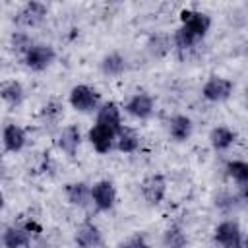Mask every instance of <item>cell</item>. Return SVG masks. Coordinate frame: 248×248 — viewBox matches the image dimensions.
Returning a JSON list of instances; mask_svg holds the SVG:
<instances>
[{
	"mask_svg": "<svg viewBox=\"0 0 248 248\" xmlns=\"http://www.w3.org/2000/svg\"><path fill=\"white\" fill-rule=\"evenodd\" d=\"M180 27L174 31L172 35V43L176 48L186 50L192 48L196 43H200L209 27H211V17L205 12H198V10H182L180 12Z\"/></svg>",
	"mask_w": 248,
	"mask_h": 248,
	"instance_id": "1",
	"label": "cell"
},
{
	"mask_svg": "<svg viewBox=\"0 0 248 248\" xmlns=\"http://www.w3.org/2000/svg\"><path fill=\"white\" fill-rule=\"evenodd\" d=\"M213 240L221 248H246L244 234L236 219H225L221 221L213 231Z\"/></svg>",
	"mask_w": 248,
	"mask_h": 248,
	"instance_id": "2",
	"label": "cell"
},
{
	"mask_svg": "<svg viewBox=\"0 0 248 248\" xmlns=\"http://www.w3.org/2000/svg\"><path fill=\"white\" fill-rule=\"evenodd\" d=\"M68 101H70L72 108L78 110V112H93V110L99 108V93H97V89H93L91 85H85V83L74 85L70 89Z\"/></svg>",
	"mask_w": 248,
	"mask_h": 248,
	"instance_id": "3",
	"label": "cell"
},
{
	"mask_svg": "<svg viewBox=\"0 0 248 248\" xmlns=\"http://www.w3.org/2000/svg\"><path fill=\"white\" fill-rule=\"evenodd\" d=\"M54 60H56V50L50 45H45V43H33L29 46V50L23 54L25 66L33 72L46 70Z\"/></svg>",
	"mask_w": 248,
	"mask_h": 248,
	"instance_id": "4",
	"label": "cell"
},
{
	"mask_svg": "<svg viewBox=\"0 0 248 248\" xmlns=\"http://www.w3.org/2000/svg\"><path fill=\"white\" fill-rule=\"evenodd\" d=\"M46 14H48L46 4H43V2H25L17 10L14 21L19 27H37L46 19Z\"/></svg>",
	"mask_w": 248,
	"mask_h": 248,
	"instance_id": "5",
	"label": "cell"
},
{
	"mask_svg": "<svg viewBox=\"0 0 248 248\" xmlns=\"http://www.w3.org/2000/svg\"><path fill=\"white\" fill-rule=\"evenodd\" d=\"M141 196L147 203L151 205H159L163 200H165V194H167V178L159 172L155 174H149L141 180Z\"/></svg>",
	"mask_w": 248,
	"mask_h": 248,
	"instance_id": "6",
	"label": "cell"
},
{
	"mask_svg": "<svg viewBox=\"0 0 248 248\" xmlns=\"http://www.w3.org/2000/svg\"><path fill=\"white\" fill-rule=\"evenodd\" d=\"M234 83L227 78H209L202 87V97L209 103H221L231 97Z\"/></svg>",
	"mask_w": 248,
	"mask_h": 248,
	"instance_id": "7",
	"label": "cell"
},
{
	"mask_svg": "<svg viewBox=\"0 0 248 248\" xmlns=\"http://www.w3.org/2000/svg\"><path fill=\"white\" fill-rule=\"evenodd\" d=\"M91 202L99 211H108L116 202V188L110 180H97L91 186Z\"/></svg>",
	"mask_w": 248,
	"mask_h": 248,
	"instance_id": "8",
	"label": "cell"
},
{
	"mask_svg": "<svg viewBox=\"0 0 248 248\" xmlns=\"http://www.w3.org/2000/svg\"><path fill=\"white\" fill-rule=\"evenodd\" d=\"M153 108H155L153 97H151L149 93H143V91L132 95V97L126 101V105H124V110H126L130 116L140 118V120L149 118V116L153 114Z\"/></svg>",
	"mask_w": 248,
	"mask_h": 248,
	"instance_id": "9",
	"label": "cell"
},
{
	"mask_svg": "<svg viewBox=\"0 0 248 248\" xmlns=\"http://www.w3.org/2000/svg\"><path fill=\"white\" fill-rule=\"evenodd\" d=\"M74 240L79 248H99L103 244V232L95 223L83 221L78 225L74 232Z\"/></svg>",
	"mask_w": 248,
	"mask_h": 248,
	"instance_id": "10",
	"label": "cell"
},
{
	"mask_svg": "<svg viewBox=\"0 0 248 248\" xmlns=\"http://www.w3.org/2000/svg\"><path fill=\"white\" fill-rule=\"evenodd\" d=\"M87 140L89 143L93 145V149L97 153H108L114 145V140H116V132H112L110 128L107 126H101V124H95L89 134H87Z\"/></svg>",
	"mask_w": 248,
	"mask_h": 248,
	"instance_id": "11",
	"label": "cell"
},
{
	"mask_svg": "<svg viewBox=\"0 0 248 248\" xmlns=\"http://www.w3.org/2000/svg\"><path fill=\"white\" fill-rule=\"evenodd\" d=\"M95 124L107 126V128H110L112 132L118 134V130L122 128V116H120L118 105L112 103V101L99 105V108H97V122Z\"/></svg>",
	"mask_w": 248,
	"mask_h": 248,
	"instance_id": "12",
	"label": "cell"
},
{
	"mask_svg": "<svg viewBox=\"0 0 248 248\" xmlns=\"http://www.w3.org/2000/svg\"><path fill=\"white\" fill-rule=\"evenodd\" d=\"M27 141V136H25V130L17 124H6L4 130H2V143L6 147V151L10 153H17L23 149Z\"/></svg>",
	"mask_w": 248,
	"mask_h": 248,
	"instance_id": "13",
	"label": "cell"
},
{
	"mask_svg": "<svg viewBox=\"0 0 248 248\" xmlns=\"http://www.w3.org/2000/svg\"><path fill=\"white\" fill-rule=\"evenodd\" d=\"M64 194H66V200H68L72 205L87 207V205L91 203V186H89L87 182H83V180L66 184Z\"/></svg>",
	"mask_w": 248,
	"mask_h": 248,
	"instance_id": "14",
	"label": "cell"
},
{
	"mask_svg": "<svg viewBox=\"0 0 248 248\" xmlns=\"http://www.w3.org/2000/svg\"><path fill=\"white\" fill-rule=\"evenodd\" d=\"M56 143H58V147H60L66 155L74 157V155L78 153L79 143H81V132H79V128H78L76 124H70V126L62 128V132L58 134Z\"/></svg>",
	"mask_w": 248,
	"mask_h": 248,
	"instance_id": "15",
	"label": "cell"
},
{
	"mask_svg": "<svg viewBox=\"0 0 248 248\" xmlns=\"http://www.w3.org/2000/svg\"><path fill=\"white\" fill-rule=\"evenodd\" d=\"M192 130H194V124L186 114H174L169 120V134L174 141H186L192 136Z\"/></svg>",
	"mask_w": 248,
	"mask_h": 248,
	"instance_id": "16",
	"label": "cell"
},
{
	"mask_svg": "<svg viewBox=\"0 0 248 248\" xmlns=\"http://www.w3.org/2000/svg\"><path fill=\"white\" fill-rule=\"evenodd\" d=\"M23 97H25V91H23V85L19 81L10 79V81L0 83V99L8 107H12V108L19 107L23 103Z\"/></svg>",
	"mask_w": 248,
	"mask_h": 248,
	"instance_id": "17",
	"label": "cell"
},
{
	"mask_svg": "<svg viewBox=\"0 0 248 248\" xmlns=\"http://www.w3.org/2000/svg\"><path fill=\"white\" fill-rule=\"evenodd\" d=\"M236 140V134L229 126H215L209 132V143L215 151H227Z\"/></svg>",
	"mask_w": 248,
	"mask_h": 248,
	"instance_id": "18",
	"label": "cell"
},
{
	"mask_svg": "<svg viewBox=\"0 0 248 248\" xmlns=\"http://www.w3.org/2000/svg\"><path fill=\"white\" fill-rule=\"evenodd\" d=\"M31 232L25 227H8L2 234V242L6 248H25L29 246Z\"/></svg>",
	"mask_w": 248,
	"mask_h": 248,
	"instance_id": "19",
	"label": "cell"
},
{
	"mask_svg": "<svg viewBox=\"0 0 248 248\" xmlns=\"http://www.w3.org/2000/svg\"><path fill=\"white\" fill-rule=\"evenodd\" d=\"M116 149L122 151V153H134L138 147H140V134L132 128H120L118 134H116Z\"/></svg>",
	"mask_w": 248,
	"mask_h": 248,
	"instance_id": "20",
	"label": "cell"
},
{
	"mask_svg": "<svg viewBox=\"0 0 248 248\" xmlns=\"http://www.w3.org/2000/svg\"><path fill=\"white\" fill-rule=\"evenodd\" d=\"M126 70V58L120 52H110L101 60V72L108 78H116Z\"/></svg>",
	"mask_w": 248,
	"mask_h": 248,
	"instance_id": "21",
	"label": "cell"
},
{
	"mask_svg": "<svg viewBox=\"0 0 248 248\" xmlns=\"http://www.w3.org/2000/svg\"><path fill=\"white\" fill-rule=\"evenodd\" d=\"M163 246L165 248H186L188 246V236H186L184 229L178 227V225H170L163 232Z\"/></svg>",
	"mask_w": 248,
	"mask_h": 248,
	"instance_id": "22",
	"label": "cell"
},
{
	"mask_svg": "<svg viewBox=\"0 0 248 248\" xmlns=\"http://www.w3.org/2000/svg\"><path fill=\"white\" fill-rule=\"evenodd\" d=\"M225 170L240 188H246V184H248V163L234 159V161H229L225 165Z\"/></svg>",
	"mask_w": 248,
	"mask_h": 248,
	"instance_id": "23",
	"label": "cell"
},
{
	"mask_svg": "<svg viewBox=\"0 0 248 248\" xmlns=\"http://www.w3.org/2000/svg\"><path fill=\"white\" fill-rule=\"evenodd\" d=\"M147 50L151 52V56L161 58L170 50V39L167 35H163V33H155L147 41Z\"/></svg>",
	"mask_w": 248,
	"mask_h": 248,
	"instance_id": "24",
	"label": "cell"
},
{
	"mask_svg": "<svg viewBox=\"0 0 248 248\" xmlns=\"http://www.w3.org/2000/svg\"><path fill=\"white\" fill-rule=\"evenodd\" d=\"M10 45H12V48H14L16 52L25 54V52L29 50V46L33 45V41H31V37H29L25 31H14L12 37H10Z\"/></svg>",
	"mask_w": 248,
	"mask_h": 248,
	"instance_id": "25",
	"label": "cell"
},
{
	"mask_svg": "<svg viewBox=\"0 0 248 248\" xmlns=\"http://www.w3.org/2000/svg\"><path fill=\"white\" fill-rule=\"evenodd\" d=\"M242 202H244L242 196L236 198V196H232V194H219V196L215 198V205H217L219 209H223V211H232V209H236L238 205H242Z\"/></svg>",
	"mask_w": 248,
	"mask_h": 248,
	"instance_id": "26",
	"label": "cell"
},
{
	"mask_svg": "<svg viewBox=\"0 0 248 248\" xmlns=\"http://www.w3.org/2000/svg\"><path fill=\"white\" fill-rule=\"evenodd\" d=\"M41 116L48 122H56L60 116H62V105L58 101H48L45 107H43V112Z\"/></svg>",
	"mask_w": 248,
	"mask_h": 248,
	"instance_id": "27",
	"label": "cell"
},
{
	"mask_svg": "<svg viewBox=\"0 0 248 248\" xmlns=\"http://www.w3.org/2000/svg\"><path fill=\"white\" fill-rule=\"evenodd\" d=\"M126 244H128V248H151V244L145 240L143 234H134Z\"/></svg>",
	"mask_w": 248,
	"mask_h": 248,
	"instance_id": "28",
	"label": "cell"
},
{
	"mask_svg": "<svg viewBox=\"0 0 248 248\" xmlns=\"http://www.w3.org/2000/svg\"><path fill=\"white\" fill-rule=\"evenodd\" d=\"M2 209H4V194L0 192V211H2Z\"/></svg>",
	"mask_w": 248,
	"mask_h": 248,
	"instance_id": "29",
	"label": "cell"
},
{
	"mask_svg": "<svg viewBox=\"0 0 248 248\" xmlns=\"http://www.w3.org/2000/svg\"><path fill=\"white\" fill-rule=\"evenodd\" d=\"M116 248H128V244H126V242H122V244H118Z\"/></svg>",
	"mask_w": 248,
	"mask_h": 248,
	"instance_id": "30",
	"label": "cell"
}]
</instances>
